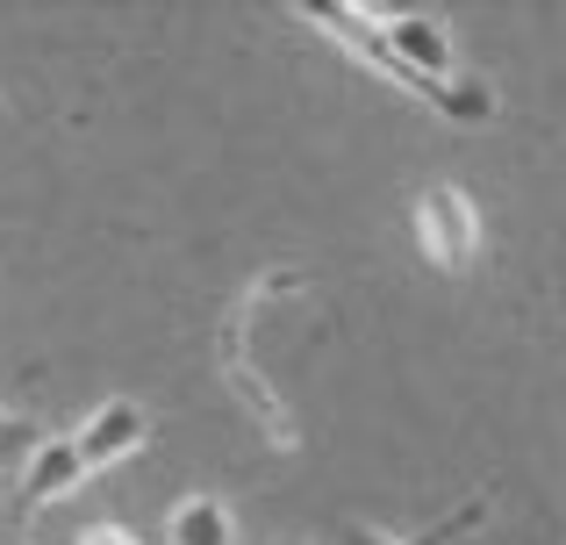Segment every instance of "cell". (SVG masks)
Wrapping results in <instances>:
<instances>
[{"mask_svg":"<svg viewBox=\"0 0 566 545\" xmlns=\"http://www.w3.org/2000/svg\"><path fill=\"white\" fill-rule=\"evenodd\" d=\"M166 545H237V517L222 495H180V503L166 510Z\"/></svg>","mask_w":566,"mask_h":545,"instance_id":"277c9868","label":"cell"},{"mask_svg":"<svg viewBox=\"0 0 566 545\" xmlns=\"http://www.w3.org/2000/svg\"><path fill=\"white\" fill-rule=\"evenodd\" d=\"M438 538H452V524H438L430 538H387V532H366V524H345V538H337V545H438Z\"/></svg>","mask_w":566,"mask_h":545,"instance_id":"5b68a950","label":"cell"},{"mask_svg":"<svg viewBox=\"0 0 566 545\" xmlns=\"http://www.w3.org/2000/svg\"><path fill=\"white\" fill-rule=\"evenodd\" d=\"M144 446H151V417H144L137 402H101V409H86V423L72 431V452H80L86 474L137 460Z\"/></svg>","mask_w":566,"mask_h":545,"instance_id":"7a4b0ae2","label":"cell"},{"mask_svg":"<svg viewBox=\"0 0 566 545\" xmlns=\"http://www.w3.org/2000/svg\"><path fill=\"white\" fill-rule=\"evenodd\" d=\"M80 545H137V532H129V524H94Z\"/></svg>","mask_w":566,"mask_h":545,"instance_id":"8992f818","label":"cell"},{"mask_svg":"<svg viewBox=\"0 0 566 545\" xmlns=\"http://www.w3.org/2000/svg\"><path fill=\"white\" fill-rule=\"evenodd\" d=\"M0 423H8V417H0Z\"/></svg>","mask_w":566,"mask_h":545,"instance_id":"30bf717a","label":"cell"},{"mask_svg":"<svg viewBox=\"0 0 566 545\" xmlns=\"http://www.w3.org/2000/svg\"><path fill=\"white\" fill-rule=\"evenodd\" d=\"M14 452H22V423H0V467H8Z\"/></svg>","mask_w":566,"mask_h":545,"instance_id":"52a82bcc","label":"cell"},{"mask_svg":"<svg viewBox=\"0 0 566 545\" xmlns=\"http://www.w3.org/2000/svg\"><path fill=\"white\" fill-rule=\"evenodd\" d=\"M287 545H308V538H287Z\"/></svg>","mask_w":566,"mask_h":545,"instance_id":"9c48e42d","label":"cell"},{"mask_svg":"<svg viewBox=\"0 0 566 545\" xmlns=\"http://www.w3.org/2000/svg\"><path fill=\"white\" fill-rule=\"evenodd\" d=\"M80 489H86V467H80V452H72V438H43V446H29V460H22V510L72 503Z\"/></svg>","mask_w":566,"mask_h":545,"instance_id":"3957f363","label":"cell"},{"mask_svg":"<svg viewBox=\"0 0 566 545\" xmlns=\"http://www.w3.org/2000/svg\"><path fill=\"white\" fill-rule=\"evenodd\" d=\"M409 230H416V252L430 259L438 273H467L481 259V216H473V195L452 180L423 187L409 209Z\"/></svg>","mask_w":566,"mask_h":545,"instance_id":"6da1fadb","label":"cell"},{"mask_svg":"<svg viewBox=\"0 0 566 545\" xmlns=\"http://www.w3.org/2000/svg\"><path fill=\"white\" fill-rule=\"evenodd\" d=\"M0 538H8V503H0Z\"/></svg>","mask_w":566,"mask_h":545,"instance_id":"ba28073f","label":"cell"}]
</instances>
